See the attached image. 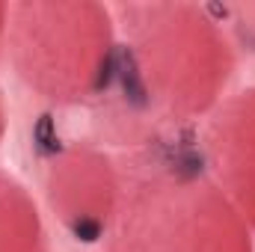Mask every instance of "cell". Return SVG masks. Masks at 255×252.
<instances>
[{"mask_svg":"<svg viewBox=\"0 0 255 252\" xmlns=\"http://www.w3.org/2000/svg\"><path fill=\"white\" fill-rule=\"evenodd\" d=\"M119 83H122V92H125V101L130 107L142 110L148 104V92H145V83H142V74H139V65L130 48H119V71H116Z\"/></svg>","mask_w":255,"mask_h":252,"instance_id":"1","label":"cell"},{"mask_svg":"<svg viewBox=\"0 0 255 252\" xmlns=\"http://www.w3.org/2000/svg\"><path fill=\"white\" fill-rule=\"evenodd\" d=\"M33 142L39 148V154H57L63 145H60V136H57V127H54V116L51 113H42L36 119L33 127Z\"/></svg>","mask_w":255,"mask_h":252,"instance_id":"2","label":"cell"},{"mask_svg":"<svg viewBox=\"0 0 255 252\" xmlns=\"http://www.w3.org/2000/svg\"><path fill=\"white\" fill-rule=\"evenodd\" d=\"M116 71H119V48H113L107 57H104V63L98 65V74H95V92H104L113 80H116Z\"/></svg>","mask_w":255,"mask_h":252,"instance_id":"3","label":"cell"},{"mask_svg":"<svg viewBox=\"0 0 255 252\" xmlns=\"http://www.w3.org/2000/svg\"><path fill=\"white\" fill-rule=\"evenodd\" d=\"M71 232L83 241V244H95L101 238V223L98 220H89V217H80L71 223Z\"/></svg>","mask_w":255,"mask_h":252,"instance_id":"4","label":"cell"},{"mask_svg":"<svg viewBox=\"0 0 255 252\" xmlns=\"http://www.w3.org/2000/svg\"><path fill=\"white\" fill-rule=\"evenodd\" d=\"M211 12H214V15H223V18L229 15V12H226V6H223V9H220V6H211Z\"/></svg>","mask_w":255,"mask_h":252,"instance_id":"5","label":"cell"}]
</instances>
